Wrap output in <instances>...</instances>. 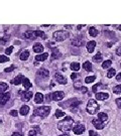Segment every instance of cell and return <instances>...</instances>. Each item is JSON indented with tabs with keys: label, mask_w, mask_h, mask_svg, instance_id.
<instances>
[{
	"label": "cell",
	"mask_w": 121,
	"mask_h": 136,
	"mask_svg": "<svg viewBox=\"0 0 121 136\" xmlns=\"http://www.w3.org/2000/svg\"><path fill=\"white\" fill-rule=\"evenodd\" d=\"M57 136H70L68 133H64V134H62V135H57Z\"/></svg>",
	"instance_id": "cell-54"
},
{
	"label": "cell",
	"mask_w": 121,
	"mask_h": 136,
	"mask_svg": "<svg viewBox=\"0 0 121 136\" xmlns=\"http://www.w3.org/2000/svg\"><path fill=\"white\" fill-rule=\"evenodd\" d=\"M73 125H74V120L70 116H66L65 119L61 120L57 123V128L59 130L63 131V132H69L73 129Z\"/></svg>",
	"instance_id": "cell-1"
},
{
	"label": "cell",
	"mask_w": 121,
	"mask_h": 136,
	"mask_svg": "<svg viewBox=\"0 0 121 136\" xmlns=\"http://www.w3.org/2000/svg\"><path fill=\"white\" fill-rule=\"evenodd\" d=\"M95 80H96V77H95V76H90V77H87V78L85 79V83H87V84H90V83L94 82Z\"/></svg>",
	"instance_id": "cell-37"
},
{
	"label": "cell",
	"mask_w": 121,
	"mask_h": 136,
	"mask_svg": "<svg viewBox=\"0 0 121 136\" xmlns=\"http://www.w3.org/2000/svg\"><path fill=\"white\" fill-rule=\"evenodd\" d=\"M72 45L75 46H81L84 45L83 36H76L74 39H72Z\"/></svg>",
	"instance_id": "cell-8"
},
{
	"label": "cell",
	"mask_w": 121,
	"mask_h": 136,
	"mask_svg": "<svg viewBox=\"0 0 121 136\" xmlns=\"http://www.w3.org/2000/svg\"><path fill=\"white\" fill-rule=\"evenodd\" d=\"M75 89H81L82 88V84H81V82H79V83H75Z\"/></svg>",
	"instance_id": "cell-45"
},
{
	"label": "cell",
	"mask_w": 121,
	"mask_h": 136,
	"mask_svg": "<svg viewBox=\"0 0 121 136\" xmlns=\"http://www.w3.org/2000/svg\"><path fill=\"white\" fill-rule=\"evenodd\" d=\"M68 104H66V105H64V106H66V107H70L71 109H73V108H75V107H77L78 105H80V101L79 100H77V99H73V100H70V101H68L67 102Z\"/></svg>",
	"instance_id": "cell-10"
},
{
	"label": "cell",
	"mask_w": 121,
	"mask_h": 136,
	"mask_svg": "<svg viewBox=\"0 0 121 136\" xmlns=\"http://www.w3.org/2000/svg\"><path fill=\"white\" fill-rule=\"evenodd\" d=\"M24 36L28 39H36L35 30H33V31H32V30H28V31H26V32H24Z\"/></svg>",
	"instance_id": "cell-19"
},
{
	"label": "cell",
	"mask_w": 121,
	"mask_h": 136,
	"mask_svg": "<svg viewBox=\"0 0 121 136\" xmlns=\"http://www.w3.org/2000/svg\"><path fill=\"white\" fill-rule=\"evenodd\" d=\"M10 115L13 117H17V115H18V112L16 110H11L10 111Z\"/></svg>",
	"instance_id": "cell-44"
},
{
	"label": "cell",
	"mask_w": 121,
	"mask_h": 136,
	"mask_svg": "<svg viewBox=\"0 0 121 136\" xmlns=\"http://www.w3.org/2000/svg\"><path fill=\"white\" fill-rule=\"evenodd\" d=\"M9 37H10V35H9V34H5V35H4L2 39H0V42H1L2 45H4L7 40H9Z\"/></svg>",
	"instance_id": "cell-39"
},
{
	"label": "cell",
	"mask_w": 121,
	"mask_h": 136,
	"mask_svg": "<svg viewBox=\"0 0 121 136\" xmlns=\"http://www.w3.org/2000/svg\"><path fill=\"white\" fill-rule=\"evenodd\" d=\"M35 35H36V37H41L44 39H46V35H45L43 30H35Z\"/></svg>",
	"instance_id": "cell-32"
},
{
	"label": "cell",
	"mask_w": 121,
	"mask_h": 136,
	"mask_svg": "<svg viewBox=\"0 0 121 136\" xmlns=\"http://www.w3.org/2000/svg\"><path fill=\"white\" fill-rule=\"evenodd\" d=\"M111 65H112V61H111V59H107V61L103 62L102 68L103 69H108V68L111 67Z\"/></svg>",
	"instance_id": "cell-31"
},
{
	"label": "cell",
	"mask_w": 121,
	"mask_h": 136,
	"mask_svg": "<svg viewBox=\"0 0 121 136\" xmlns=\"http://www.w3.org/2000/svg\"><path fill=\"white\" fill-rule=\"evenodd\" d=\"M55 79L57 80V82L59 84H61V85L67 84V79L65 78L63 75L59 74V73H56V74H55Z\"/></svg>",
	"instance_id": "cell-9"
},
{
	"label": "cell",
	"mask_w": 121,
	"mask_h": 136,
	"mask_svg": "<svg viewBox=\"0 0 121 136\" xmlns=\"http://www.w3.org/2000/svg\"><path fill=\"white\" fill-rule=\"evenodd\" d=\"M83 69L87 72H92V64L90 62H85L83 64Z\"/></svg>",
	"instance_id": "cell-26"
},
{
	"label": "cell",
	"mask_w": 121,
	"mask_h": 136,
	"mask_svg": "<svg viewBox=\"0 0 121 136\" xmlns=\"http://www.w3.org/2000/svg\"><path fill=\"white\" fill-rule=\"evenodd\" d=\"M22 85H23V87H24L27 91H28V89L32 86L31 83H30V81H29L27 78H23V80H22Z\"/></svg>",
	"instance_id": "cell-24"
},
{
	"label": "cell",
	"mask_w": 121,
	"mask_h": 136,
	"mask_svg": "<svg viewBox=\"0 0 121 136\" xmlns=\"http://www.w3.org/2000/svg\"><path fill=\"white\" fill-rule=\"evenodd\" d=\"M89 136H98V134L96 133L95 131H93V130H90V131H89Z\"/></svg>",
	"instance_id": "cell-46"
},
{
	"label": "cell",
	"mask_w": 121,
	"mask_h": 136,
	"mask_svg": "<svg viewBox=\"0 0 121 136\" xmlns=\"http://www.w3.org/2000/svg\"><path fill=\"white\" fill-rule=\"evenodd\" d=\"M45 99H46V101H51V94H49V95L46 96V98H45Z\"/></svg>",
	"instance_id": "cell-52"
},
{
	"label": "cell",
	"mask_w": 121,
	"mask_h": 136,
	"mask_svg": "<svg viewBox=\"0 0 121 136\" xmlns=\"http://www.w3.org/2000/svg\"><path fill=\"white\" fill-rule=\"evenodd\" d=\"M116 75V70L115 69H109L108 73H107V78H113Z\"/></svg>",
	"instance_id": "cell-34"
},
{
	"label": "cell",
	"mask_w": 121,
	"mask_h": 136,
	"mask_svg": "<svg viewBox=\"0 0 121 136\" xmlns=\"http://www.w3.org/2000/svg\"><path fill=\"white\" fill-rule=\"evenodd\" d=\"M14 69H15V67L12 65L11 67H9V68H6V69L4 70V72H5V73H9V72H12Z\"/></svg>",
	"instance_id": "cell-43"
},
{
	"label": "cell",
	"mask_w": 121,
	"mask_h": 136,
	"mask_svg": "<svg viewBox=\"0 0 121 136\" xmlns=\"http://www.w3.org/2000/svg\"><path fill=\"white\" fill-rule=\"evenodd\" d=\"M36 131L39 132V129L38 128V126H34V128H32V129L28 132V136H36Z\"/></svg>",
	"instance_id": "cell-33"
},
{
	"label": "cell",
	"mask_w": 121,
	"mask_h": 136,
	"mask_svg": "<svg viewBox=\"0 0 121 136\" xmlns=\"http://www.w3.org/2000/svg\"><path fill=\"white\" fill-rule=\"evenodd\" d=\"M43 101H44V95H43L41 93L38 92V93L34 95V102L36 104H40V103H43Z\"/></svg>",
	"instance_id": "cell-18"
},
{
	"label": "cell",
	"mask_w": 121,
	"mask_h": 136,
	"mask_svg": "<svg viewBox=\"0 0 121 136\" xmlns=\"http://www.w3.org/2000/svg\"><path fill=\"white\" fill-rule=\"evenodd\" d=\"M29 57V52L28 51H24V52H22L20 53V56H19V58L21 59V61H26L27 58Z\"/></svg>",
	"instance_id": "cell-27"
},
{
	"label": "cell",
	"mask_w": 121,
	"mask_h": 136,
	"mask_svg": "<svg viewBox=\"0 0 121 136\" xmlns=\"http://www.w3.org/2000/svg\"><path fill=\"white\" fill-rule=\"evenodd\" d=\"M0 123H2V120H1V119H0Z\"/></svg>",
	"instance_id": "cell-58"
},
{
	"label": "cell",
	"mask_w": 121,
	"mask_h": 136,
	"mask_svg": "<svg viewBox=\"0 0 121 136\" xmlns=\"http://www.w3.org/2000/svg\"><path fill=\"white\" fill-rule=\"evenodd\" d=\"M118 28H119V29H120V30H121V25H119V26H118Z\"/></svg>",
	"instance_id": "cell-57"
},
{
	"label": "cell",
	"mask_w": 121,
	"mask_h": 136,
	"mask_svg": "<svg viewBox=\"0 0 121 136\" xmlns=\"http://www.w3.org/2000/svg\"><path fill=\"white\" fill-rule=\"evenodd\" d=\"M78 77H79V75H77V74H75V73H73V74L71 75V78H72V80H76Z\"/></svg>",
	"instance_id": "cell-47"
},
{
	"label": "cell",
	"mask_w": 121,
	"mask_h": 136,
	"mask_svg": "<svg viewBox=\"0 0 121 136\" xmlns=\"http://www.w3.org/2000/svg\"><path fill=\"white\" fill-rule=\"evenodd\" d=\"M92 124L95 126L96 129H98V130H102L103 128H104V123H103L102 121H100L99 119H93Z\"/></svg>",
	"instance_id": "cell-11"
},
{
	"label": "cell",
	"mask_w": 121,
	"mask_h": 136,
	"mask_svg": "<svg viewBox=\"0 0 121 136\" xmlns=\"http://www.w3.org/2000/svg\"><path fill=\"white\" fill-rule=\"evenodd\" d=\"M52 36L57 41H64L69 37V32L66 30H57L56 32H54Z\"/></svg>",
	"instance_id": "cell-4"
},
{
	"label": "cell",
	"mask_w": 121,
	"mask_h": 136,
	"mask_svg": "<svg viewBox=\"0 0 121 136\" xmlns=\"http://www.w3.org/2000/svg\"><path fill=\"white\" fill-rule=\"evenodd\" d=\"M48 58H49V53H48V52H44V53H41V55H38V56L35 57V61H38V62H44V61H45Z\"/></svg>",
	"instance_id": "cell-20"
},
{
	"label": "cell",
	"mask_w": 121,
	"mask_h": 136,
	"mask_svg": "<svg viewBox=\"0 0 121 136\" xmlns=\"http://www.w3.org/2000/svg\"><path fill=\"white\" fill-rule=\"evenodd\" d=\"M89 34L91 36H93V37H95L97 36V34H98V30L96 29L94 26H91L89 28Z\"/></svg>",
	"instance_id": "cell-28"
},
{
	"label": "cell",
	"mask_w": 121,
	"mask_h": 136,
	"mask_svg": "<svg viewBox=\"0 0 121 136\" xmlns=\"http://www.w3.org/2000/svg\"><path fill=\"white\" fill-rule=\"evenodd\" d=\"M10 98V93H4L0 95V106H4Z\"/></svg>",
	"instance_id": "cell-7"
},
{
	"label": "cell",
	"mask_w": 121,
	"mask_h": 136,
	"mask_svg": "<svg viewBox=\"0 0 121 136\" xmlns=\"http://www.w3.org/2000/svg\"><path fill=\"white\" fill-rule=\"evenodd\" d=\"M65 27H66V28H72V25H66Z\"/></svg>",
	"instance_id": "cell-55"
},
{
	"label": "cell",
	"mask_w": 121,
	"mask_h": 136,
	"mask_svg": "<svg viewBox=\"0 0 121 136\" xmlns=\"http://www.w3.org/2000/svg\"><path fill=\"white\" fill-rule=\"evenodd\" d=\"M23 78H24V77H23L22 75H18V76L16 77V78H14L12 81H11V83H12L13 85H19V84H21V83H22V80H23Z\"/></svg>",
	"instance_id": "cell-23"
},
{
	"label": "cell",
	"mask_w": 121,
	"mask_h": 136,
	"mask_svg": "<svg viewBox=\"0 0 121 136\" xmlns=\"http://www.w3.org/2000/svg\"><path fill=\"white\" fill-rule=\"evenodd\" d=\"M22 93V92H21ZM32 97V92L30 91H25L24 93H22V96H21V99H22V101H24V102H27V101H29Z\"/></svg>",
	"instance_id": "cell-13"
},
{
	"label": "cell",
	"mask_w": 121,
	"mask_h": 136,
	"mask_svg": "<svg viewBox=\"0 0 121 136\" xmlns=\"http://www.w3.org/2000/svg\"><path fill=\"white\" fill-rule=\"evenodd\" d=\"M115 103L117 105V107H118L119 109H121V98H117V99L115 100Z\"/></svg>",
	"instance_id": "cell-40"
},
{
	"label": "cell",
	"mask_w": 121,
	"mask_h": 136,
	"mask_svg": "<svg viewBox=\"0 0 121 136\" xmlns=\"http://www.w3.org/2000/svg\"><path fill=\"white\" fill-rule=\"evenodd\" d=\"M6 62H9V58L6 57V56H3V55H0V63H6Z\"/></svg>",
	"instance_id": "cell-38"
},
{
	"label": "cell",
	"mask_w": 121,
	"mask_h": 136,
	"mask_svg": "<svg viewBox=\"0 0 121 136\" xmlns=\"http://www.w3.org/2000/svg\"><path fill=\"white\" fill-rule=\"evenodd\" d=\"M80 90H81V92H82L83 94H85V93H87V92H88V89H87L86 87H82Z\"/></svg>",
	"instance_id": "cell-49"
},
{
	"label": "cell",
	"mask_w": 121,
	"mask_h": 136,
	"mask_svg": "<svg viewBox=\"0 0 121 136\" xmlns=\"http://www.w3.org/2000/svg\"><path fill=\"white\" fill-rule=\"evenodd\" d=\"M70 67H71V70H72V71L77 72V71H79V69H80V64L77 63V62H75V63H72Z\"/></svg>",
	"instance_id": "cell-29"
},
{
	"label": "cell",
	"mask_w": 121,
	"mask_h": 136,
	"mask_svg": "<svg viewBox=\"0 0 121 136\" xmlns=\"http://www.w3.org/2000/svg\"><path fill=\"white\" fill-rule=\"evenodd\" d=\"M116 80H117V81H121V73L116 75Z\"/></svg>",
	"instance_id": "cell-50"
},
{
	"label": "cell",
	"mask_w": 121,
	"mask_h": 136,
	"mask_svg": "<svg viewBox=\"0 0 121 136\" xmlns=\"http://www.w3.org/2000/svg\"><path fill=\"white\" fill-rule=\"evenodd\" d=\"M11 136H22V135H21V133H19V132H14V133H12Z\"/></svg>",
	"instance_id": "cell-51"
},
{
	"label": "cell",
	"mask_w": 121,
	"mask_h": 136,
	"mask_svg": "<svg viewBox=\"0 0 121 136\" xmlns=\"http://www.w3.org/2000/svg\"><path fill=\"white\" fill-rule=\"evenodd\" d=\"M99 86H101V83H98L97 85H94V86H93V88H92V91H93L94 93H97V90H98Z\"/></svg>",
	"instance_id": "cell-42"
},
{
	"label": "cell",
	"mask_w": 121,
	"mask_h": 136,
	"mask_svg": "<svg viewBox=\"0 0 121 136\" xmlns=\"http://www.w3.org/2000/svg\"><path fill=\"white\" fill-rule=\"evenodd\" d=\"M111 45H112V43H111V42H109V43H108V47H111Z\"/></svg>",
	"instance_id": "cell-56"
},
{
	"label": "cell",
	"mask_w": 121,
	"mask_h": 136,
	"mask_svg": "<svg viewBox=\"0 0 121 136\" xmlns=\"http://www.w3.org/2000/svg\"><path fill=\"white\" fill-rule=\"evenodd\" d=\"M99 108H100V106L97 103V101L93 100V99H90L88 104H87V112L91 115H94L99 111Z\"/></svg>",
	"instance_id": "cell-3"
},
{
	"label": "cell",
	"mask_w": 121,
	"mask_h": 136,
	"mask_svg": "<svg viewBox=\"0 0 121 136\" xmlns=\"http://www.w3.org/2000/svg\"><path fill=\"white\" fill-rule=\"evenodd\" d=\"M51 100L54 101H61L63 100L65 97V93L62 91H57V92H54L52 94H51Z\"/></svg>",
	"instance_id": "cell-5"
},
{
	"label": "cell",
	"mask_w": 121,
	"mask_h": 136,
	"mask_svg": "<svg viewBox=\"0 0 121 136\" xmlns=\"http://www.w3.org/2000/svg\"><path fill=\"white\" fill-rule=\"evenodd\" d=\"M61 57H62V53L57 47H51V58L56 59V58H60Z\"/></svg>",
	"instance_id": "cell-12"
},
{
	"label": "cell",
	"mask_w": 121,
	"mask_h": 136,
	"mask_svg": "<svg viewBox=\"0 0 121 136\" xmlns=\"http://www.w3.org/2000/svg\"><path fill=\"white\" fill-rule=\"evenodd\" d=\"M84 131H85V126L83 124H78L75 127H73V132L77 135H80V134L84 133Z\"/></svg>",
	"instance_id": "cell-6"
},
{
	"label": "cell",
	"mask_w": 121,
	"mask_h": 136,
	"mask_svg": "<svg viewBox=\"0 0 121 136\" xmlns=\"http://www.w3.org/2000/svg\"><path fill=\"white\" fill-rule=\"evenodd\" d=\"M96 99L97 100H100V101H104V100H107L109 98L108 93H96Z\"/></svg>",
	"instance_id": "cell-14"
},
{
	"label": "cell",
	"mask_w": 121,
	"mask_h": 136,
	"mask_svg": "<svg viewBox=\"0 0 121 136\" xmlns=\"http://www.w3.org/2000/svg\"><path fill=\"white\" fill-rule=\"evenodd\" d=\"M116 55L119 56V57H121V46H119V47L116 50Z\"/></svg>",
	"instance_id": "cell-48"
},
{
	"label": "cell",
	"mask_w": 121,
	"mask_h": 136,
	"mask_svg": "<svg viewBox=\"0 0 121 136\" xmlns=\"http://www.w3.org/2000/svg\"><path fill=\"white\" fill-rule=\"evenodd\" d=\"M28 112H29V107H28L27 105H23V106H21V108H20V110H19L20 115H22V116L27 115Z\"/></svg>",
	"instance_id": "cell-21"
},
{
	"label": "cell",
	"mask_w": 121,
	"mask_h": 136,
	"mask_svg": "<svg viewBox=\"0 0 121 136\" xmlns=\"http://www.w3.org/2000/svg\"><path fill=\"white\" fill-rule=\"evenodd\" d=\"M38 76H40L41 78L46 79L49 78V76H50V72L48 70H45V69H40L39 71H38Z\"/></svg>",
	"instance_id": "cell-15"
},
{
	"label": "cell",
	"mask_w": 121,
	"mask_h": 136,
	"mask_svg": "<svg viewBox=\"0 0 121 136\" xmlns=\"http://www.w3.org/2000/svg\"><path fill=\"white\" fill-rule=\"evenodd\" d=\"M13 48H14L13 46H9V47H7L6 50H5V53H6V55H10V53L12 52Z\"/></svg>",
	"instance_id": "cell-41"
},
{
	"label": "cell",
	"mask_w": 121,
	"mask_h": 136,
	"mask_svg": "<svg viewBox=\"0 0 121 136\" xmlns=\"http://www.w3.org/2000/svg\"><path fill=\"white\" fill-rule=\"evenodd\" d=\"M95 46H96L95 40H91V41H89V42L87 43V51H88V52L92 53V52H94V50H95Z\"/></svg>",
	"instance_id": "cell-16"
},
{
	"label": "cell",
	"mask_w": 121,
	"mask_h": 136,
	"mask_svg": "<svg viewBox=\"0 0 121 136\" xmlns=\"http://www.w3.org/2000/svg\"><path fill=\"white\" fill-rule=\"evenodd\" d=\"M7 90H8V85L6 83L1 82L0 83V94H4Z\"/></svg>",
	"instance_id": "cell-25"
},
{
	"label": "cell",
	"mask_w": 121,
	"mask_h": 136,
	"mask_svg": "<svg viewBox=\"0 0 121 136\" xmlns=\"http://www.w3.org/2000/svg\"><path fill=\"white\" fill-rule=\"evenodd\" d=\"M93 61L96 62V63L101 62V61H102V55H101V52H97V55H95V56L93 57Z\"/></svg>",
	"instance_id": "cell-30"
},
{
	"label": "cell",
	"mask_w": 121,
	"mask_h": 136,
	"mask_svg": "<svg viewBox=\"0 0 121 136\" xmlns=\"http://www.w3.org/2000/svg\"><path fill=\"white\" fill-rule=\"evenodd\" d=\"M84 26H85V25H78V26H77V28H78V29H81V28H82V27H84Z\"/></svg>",
	"instance_id": "cell-53"
},
{
	"label": "cell",
	"mask_w": 121,
	"mask_h": 136,
	"mask_svg": "<svg viewBox=\"0 0 121 136\" xmlns=\"http://www.w3.org/2000/svg\"><path fill=\"white\" fill-rule=\"evenodd\" d=\"M112 90H113L114 94H121V85H117V86L113 87Z\"/></svg>",
	"instance_id": "cell-35"
},
{
	"label": "cell",
	"mask_w": 121,
	"mask_h": 136,
	"mask_svg": "<svg viewBox=\"0 0 121 136\" xmlns=\"http://www.w3.org/2000/svg\"><path fill=\"white\" fill-rule=\"evenodd\" d=\"M98 119L104 123V122H106L108 120V115L106 113H104V112H99L98 113Z\"/></svg>",
	"instance_id": "cell-22"
},
{
	"label": "cell",
	"mask_w": 121,
	"mask_h": 136,
	"mask_svg": "<svg viewBox=\"0 0 121 136\" xmlns=\"http://www.w3.org/2000/svg\"><path fill=\"white\" fill-rule=\"evenodd\" d=\"M33 52H36V53H40V52H44V46L41 43H39V42H36L35 45H33Z\"/></svg>",
	"instance_id": "cell-17"
},
{
	"label": "cell",
	"mask_w": 121,
	"mask_h": 136,
	"mask_svg": "<svg viewBox=\"0 0 121 136\" xmlns=\"http://www.w3.org/2000/svg\"><path fill=\"white\" fill-rule=\"evenodd\" d=\"M55 115L57 118H61V117H64L65 116V112L62 110H60V109H57L56 110V113H55Z\"/></svg>",
	"instance_id": "cell-36"
},
{
	"label": "cell",
	"mask_w": 121,
	"mask_h": 136,
	"mask_svg": "<svg viewBox=\"0 0 121 136\" xmlns=\"http://www.w3.org/2000/svg\"><path fill=\"white\" fill-rule=\"evenodd\" d=\"M51 113V107L50 106H41L35 108L33 111V117H39V118H45Z\"/></svg>",
	"instance_id": "cell-2"
}]
</instances>
